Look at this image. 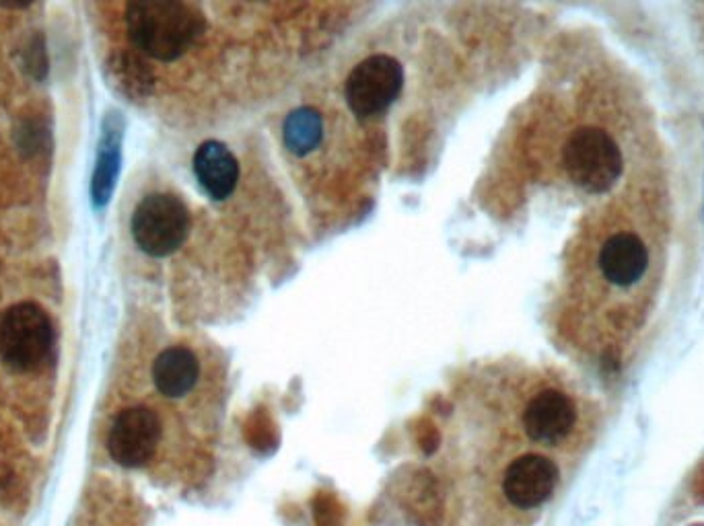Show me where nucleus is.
Wrapping results in <instances>:
<instances>
[{"mask_svg":"<svg viewBox=\"0 0 704 526\" xmlns=\"http://www.w3.org/2000/svg\"><path fill=\"white\" fill-rule=\"evenodd\" d=\"M124 19L135 48L161 62L184 56L206 27L201 11L180 0H136Z\"/></svg>","mask_w":704,"mask_h":526,"instance_id":"f257e3e1","label":"nucleus"},{"mask_svg":"<svg viewBox=\"0 0 704 526\" xmlns=\"http://www.w3.org/2000/svg\"><path fill=\"white\" fill-rule=\"evenodd\" d=\"M563 164L577 187L587 194H605L621 180L624 157L618 140L610 132L583 126L567 138Z\"/></svg>","mask_w":704,"mask_h":526,"instance_id":"f03ea898","label":"nucleus"},{"mask_svg":"<svg viewBox=\"0 0 704 526\" xmlns=\"http://www.w3.org/2000/svg\"><path fill=\"white\" fill-rule=\"evenodd\" d=\"M50 315L35 302H18L0 319V358L18 373H30L48 361L54 347Z\"/></svg>","mask_w":704,"mask_h":526,"instance_id":"7ed1b4c3","label":"nucleus"},{"mask_svg":"<svg viewBox=\"0 0 704 526\" xmlns=\"http://www.w3.org/2000/svg\"><path fill=\"white\" fill-rule=\"evenodd\" d=\"M130 229L140 251L151 258H168L188 237V206L173 194H149L138 202Z\"/></svg>","mask_w":704,"mask_h":526,"instance_id":"20e7f679","label":"nucleus"},{"mask_svg":"<svg viewBox=\"0 0 704 526\" xmlns=\"http://www.w3.org/2000/svg\"><path fill=\"white\" fill-rule=\"evenodd\" d=\"M402 87V65L387 54H373L352 68L344 84V95L352 114L370 119L387 112Z\"/></svg>","mask_w":704,"mask_h":526,"instance_id":"39448f33","label":"nucleus"},{"mask_svg":"<svg viewBox=\"0 0 704 526\" xmlns=\"http://www.w3.org/2000/svg\"><path fill=\"white\" fill-rule=\"evenodd\" d=\"M651 270V247L635 230L608 232L595 251V272L614 290H633Z\"/></svg>","mask_w":704,"mask_h":526,"instance_id":"423d86ee","label":"nucleus"},{"mask_svg":"<svg viewBox=\"0 0 704 526\" xmlns=\"http://www.w3.org/2000/svg\"><path fill=\"white\" fill-rule=\"evenodd\" d=\"M161 441V422L155 411L133 405L120 411L107 432V453L126 469H140L151 462Z\"/></svg>","mask_w":704,"mask_h":526,"instance_id":"0eeeda50","label":"nucleus"},{"mask_svg":"<svg viewBox=\"0 0 704 526\" xmlns=\"http://www.w3.org/2000/svg\"><path fill=\"white\" fill-rule=\"evenodd\" d=\"M579 411L570 395L544 387L532 395L521 413V424L532 443L556 446L565 443L577 426Z\"/></svg>","mask_w":704,"mask_h":526,"instance_id":"6e6552de","label":"nucleus"},{"mask_svg":"<svg viewBox=\"0 0 704 526\" xmlns=\"http://www.w3.org/2000/svg\"><path fill=\"white\" fill-rule=\"evenodd\" d=\"M560 471L550 457L525 453L507 465L503 473L504 500L518 510L544 506L558 485Z\"/></svg>","mask_w":704,"mask_h":526,"instance_id":"1a4fd4ad","label":"nucleus"},{"mask_svg":"<svg viewBox=\"0 0 704 526\" xmlns=\"http://www.w3.org/2000/svg\"><path fill=\"white\" fill-rule=\"evenodd\" d=\"M152 382L169 399H182L194 391L201 380V361L185 345L166 347L152 362Z\"/></svg>","mask_w":704,"mask_h":526,"instance_id":"9d476101","label":"nucleus"},{"mask_svg":"<svg viewBox=\"0 0 704 526\" xmlns=\"http://www.w3.org/2000/svg\"><path fill=\"white\" fill-rule=\"evenodd\" d=\"M194 173L202 190L213 199H227L239 180V164L234 152L218 140L202 142L194 155Z\"/></svg>","mask_w":704,"mask_h":526,"instance_id":"9b49d317","label":"nucleus"},{"mask_svg":"<svg viewBox=\"0 0 704 526\" xmlns=\"http://www.w3.org/2000/svg\"><path fill=\"white\" fill-rule=\"evenodd\" d=\"M120 140H122L120 128L114 124L112 126L105 124V130L101 136L100 157H98L93 183H91V196L98 208L110 202L116 185L117 169H120Z\"/></svg>","mask_w":704,"mask_h":526,"instance_id":"f8f14e48","label":"nucleus"},{"mask_svg":"<svg viewBox=\"0 0 704 526\" xmlns=\"http://www.w3.org/2000/svg\"><path fill=\"white\" fill-rule=\"evenodd\" d=\"M323 122L316 107H299L286 115L283 124V142L288 152L305 157L321 142Z\"/></svg>","mask_w":704,"mask_h":526,"instance_id":"ddd939ff","label":"nucleus"},{"mask_svg":"<svg viewBox=\"0 0 704 526\" xmlns=\"http://www.w3.org/2000/svg\"><path fill=\"white\" fill-rule=\"evenodd\" d=\"M27 68H30V72L34 75V77H37V79H42L44 75H46V70H48V62H46V49H44V39L37 35L35 39H32V44H30V48H27Z\"/></svg>","mask_w":704,"mask_h":526,"instance_id":"4468645a","label":"nucleus"},{"mask_svg":"<svg viewBox=\"0 0 704 526\" xmlns=\"http://www.w3.org/2000/svg\"><path fill=\"white\" fill-rule=\"evenodd\" d=\"M696 498L704 504V476L701 477L699 483H696Z\"/></svg>","mask_w":704,"mask_h":526,"instance_id":"2eb2a0df","label":"nucleus"}]
</instances>
